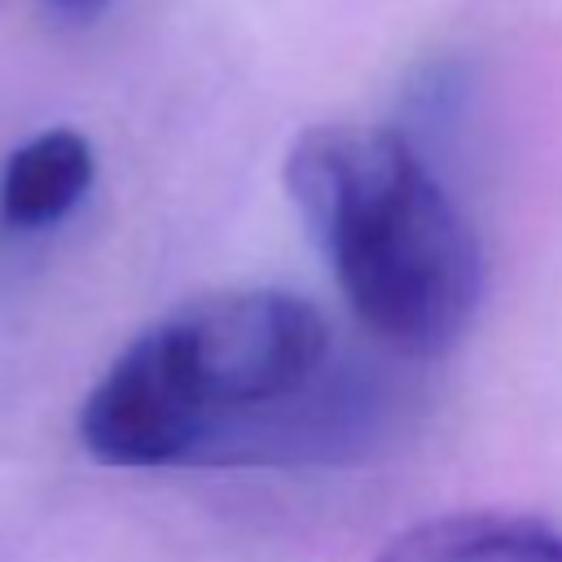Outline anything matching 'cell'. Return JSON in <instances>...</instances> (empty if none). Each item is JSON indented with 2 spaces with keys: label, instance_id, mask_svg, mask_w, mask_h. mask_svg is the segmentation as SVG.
I'll return each instance as SVG.
<instances>
[{
  "label": "cell",
  "instance_id": "1",
  "mask_svg": "<svg viewBox=\"0 0 562 562\" xmlns=\"http://www.w3.org/2000/svg\"><path fill=\"white\" fill-rule=\"evenodd\" d=\"M373 391L334 369L325 316L285 290H220L140 329L83 395L79 443L119 470L290 465L356 448Z\"/></svg>",
  "mask_w": 562,
  "mask_h": 562
},
{
  "label": "cell",
  "instance_id": "2",
  "mask_svg": "<svg viewBox=\"0 0 562 562\" xmlns=\"http://www.w3.org/2000/svg\"><path fill=\"white\" fill-rule=\"evenodd\" d=\"M285 189L373 338L400 356H439L470 329L483 255L404 132L307 127L290 145Z\"/></svg>",
  "mask_w": 562,
  "mask_h": 562
},
{
  "label": "cell",
  "instance_id": "3",
  "mask_svg": "<svg viewBox=\"0 0 562 562\" xmlns=\"http://www.w3.org/2000/svg\"><path fill=\"white\" fill-rule=\"evenodd\" d=\"M373 562H562V531L527 514H439L395 536Z\"/></svg>",
  "mask_w": 562,
  "mask_h": 562
},
{
  "label": "cell",
  "instance_id": "4",
  "mask_svg": "<svg viewBox=\"0 0 562 562\" xmlns=\"http://www.w3.org/2000/svg\"><path fill=\"white\" fill-rule=\"evenodd\" d=\"M97 154L88 136L53 127L18 145L0 180V215L9 228H48L66 220L79 198L92 189Z\"/></svg>",
  "mask_w": 562,
  "mask_h": 562
},
{
  "label": "cell",
  "instance_id": "5",
  "mask_svg": "<svg viewBox=\"0 0 562 562\" xmlns=\"http://www.w3.org/2000/svg\"><path fill=\"white\" fill-rule=\"evenodd\" d=\"M57 18H66V22H92L110 0H44Z\"/></svg>",
  "mask_w": 562,
  "mask_h": 562
}]
</instances>
